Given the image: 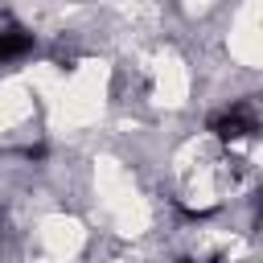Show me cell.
Returning a JSON list of instances; mask_svg holds the SVG:
<instances>
[{
  "label": "cell",
  "instance_id": "1",
  "mask_svg": "<svg viewBox=\"0 0 263 263\" xmlns=\"http://www.w3.org/2000/svg\"><path fill=\"white\" fill-rule=\"evenodd\" d=\"M210 132H214L218 144L242 148V144H251L255 132H259V115H255L251 103H234V107H226V111H218V115L210 119Z\"/></svg>",
  "mask_w": 263,
  "mask_h": 263
},
{
  "label": "cell",
  "instance_id": "2",
  "mask_svg": "<svg viewBox=\"0 0 263 263\" xmlns=\"http://www.w3.org/2000/svg\"><path fill=\"white\" fill-rule=\"evenodd\" d=\"M29 49H33V33L25 25H16L8 12H0V66L21 62Z\"/></svg>",
  "mask_w": 263,
  "mask_h": 263
}]
</instances>
